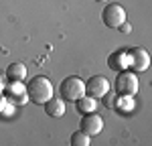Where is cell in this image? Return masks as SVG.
<instances>
[{
    "label": "cell",
    "mask_w": 152,
    "mask_h": 146,
    "mask_svg": "<svg viewBox=\"0 0 152 146\" xmlns=\"http://www.w3.org/2000/svg\"><path fill=\"white\" fill-rule=\"evenodd\" d=\"M26 93H28V99H33L35 104H45L49 97L53 96V83L45 75H37L28 81Z\"/></svg>",
    "instance_id": "cell-1"
},
{
    "label": "cell",
    "mask_w": 152,
    "mask_h": 146,
    "mask_svg": "<svg viewBox=\"0 0 152 146\" xmlns=\"http://www.w3.org/2000/svg\"><path fill=\"white\" fill-rule=\"evenodd\" d=\"M59 91H61V97L65 101H75L81 96H85V81L71 75V77H65L61 85H59Z\"/></svg>",
    "instance_id": "cell-2"
},
{
    "label": "cell",
    "mask_w": 152,
    "mask_h": 146,
    "mask_svg": "<svg viewBox=\"0 0 152 146\" xmlns=\"http://www.w3.org/2000/svg\"><path fill=\"white\" fill-rule=\"evenodd\" d=\"M114 85H116L118 96H134V93L138 91V87H140L138 77H136L134 73H130V71H118L116 83Z\"/></svg>",
    "instance_id": "cell-3"
},
{
    "label": "cell",
    "mask_w": 152,
    "mask_h": 146,
    "mask_svg": "<svg viewBox=\"0 0 152 146\" xmlns=\"http://www.w3.org/2000/svg\"><path fill=\"white\" fill-rule=\"evenodd\" d=\"M102 20L107 28H120L122 24L126 23V10L122 4H110L105 6L102 12Z\"/></svg>",
    "instance_id": "cell-4"
},
{
    "label": "cell",
    "mask_w": 152,
    "mask_h": 146,
    "mask_svg": "<svg viewBox=\"0 0 152 146\" xmlns=\"http://www.w3.org/2000/svg\"><path fill=\"white\" fill-rule=\"evenodd\" d=\"M2 96L8 101H12L14 106H24L28 101V93H26V87L23 85V81H10L8 85H4Z\"/></svg>",
    "instance_id": "cell-5"
},
{
    "label": "cell",
    "mask_w": 152,
    "mask_h": 146,
    "mask_svg": "<svg viewBox=\"0 0 152 146\" xmlns=\"http://www.w3.org/2000/svg\"><path fill=\"white\" fill-rule=\"evenodd\" d=\"M107 91H110V81L105 79L104 75H94V77H89L87 83H85V93L95 97V99L105 97Z\"/></svg>",
    "instance_id": "cell-6"
},
{
    "label": "cell",
    "mask_w": 152,
    "mask_h": 146,
    "mask_svg": "<svg viewBox=\"0 0 152 146\" xmlns=\"http://www.w3.org/2000/svg\"><path fill=\"white\" fill-rule=\"evenodd\" d=\"M128 55H130V67L136 73H142V71H146V69L150 67V55H148L146 49L134 47V49L128 51Z\"/></svg>",
    "instance_id": "cell-7"
},
{
    "label": "cell",
    "mask_w": 152,
    "mask_h": 146,
    "mask_svg": "<svg viewBox=\"0 0 152 146\" xmlns=\"http://www.w3.org/2000/svg\"><path fill=\"white\" fill-rule=\"evenodd\" d=\"M79 128H81L85 134L95 136V134H99L104 130V120H102L99 114L89 112V114H83V120H81V124H79Z\"/></svg>",
    "instance_id": "cell-8"
},
{
    "label": "cell",
    "mask_w": 152,
    "mask_h": 146,
    "mask_svg": "<svg viewBox=\"0 0 152 146\" xmlns=\"http://www.w3.org/2000/svg\"><path fill=\"white\" fill-rule=\"evenodd\" d=\"M107 65H110V69H114V71H124L126 67H130L128 51H114V53L110 55V59H107Z\"/></svg>",
    "instance_id": "cell-9"
},
{
    "label": "cell",
    "mask_w": 152,
    "mask_h": 146,
    "mask_svg": "<svg viewBox=\"0 0 152 146\" xmlns=\"http://www.w3.org/2000/svg\"><path fill=\"white\" fill-rule=\"evenodd\" d=\"M43 106H45L47 116H51V118H61V116L65 114V99H63V97H53L51 96Z\"/></svg>",
    "instance_id": "cell-10"
},
{
    "label": "cell",
    "mask_w": 152,
    "mask_h": 146,
    "mask_svg": "<svg viewBox=\"0 0 152 146\" xmlns=\"http://www.w3.org/2000/svg\"><path fill=\"white\" fill-rule=\"evenodd\" d=\"M4 75H6L8 81H24L26 79V67H24L23 63H10L6 67Z\"/></svg>",
    "instance_id": "cell-11"
},
{
    "label": "cell",
    "mask_w": 152,
    "mask_h": 146,
    "mask_svg": "<svg viewBox=\"0 0 152 146\" xmlns=\"http://www.w3.org/2000/svg\"><path fill=\"white\" fill-rule=\"evenodd\" d=\"M77 101V110L81 112V114H89V112H95V108H97V99L91 96H81L79 99H75Z\"/></svg>",
    "instance_id": "cell-12"
},
{
    "label": "cell",
    "mask_w": 152,
    "mask_h": 146,
    "mask_svg": "<svg viewBox=\"0 0 152 146\" xmlns=\"http://www.w3.org/2000/svg\"><path fill=\"white\" fill-rule=\"evenodd\" d=\"M71 146H89V134H85L83 130H79V132H73L71 134Z\"/></svg>",
    "instance_id": "cell-13"
},
{
    "label": "cell",
    "mask_w": 152,
    "mask_h": 146,
    "mask_svg": "<svg viewBox=\"0 0 152 146\" xmlns=\"http://www.w3.org/2000/svg\"><path fill=\"white\" fill-rule=\"evenodd\" d=\"M116 108L118 110H124V112H130V110L134 108V99H132V96H118Z\"/></svg>",
    "instance_id": "cell-14"
},
{
    "label": "cell",
    "mask_w": 152,
    "mask_h": 146,
    "mask_svg": "<svg viewBox=\"0 0 152 146\" xmlns=\"http://www.w3.org/2000/svg\"><path fill=\"white\" fill-rule=\"evenodd\" d=\"M12 108H14V104L8 101L4 96H0V116H2V118H4V116H10L12 112H14Z\"/></svg>",
    "instance_id": "cell-15"
},
{
    "label": "cell",
    "mask_w": 152,
    "mask_h": 146,
    "mask_svg": "<svg viewBox=\"0 0 152 146\" xmlns=\"http://www.w3.org/2000/svg\"><path fill=\"white\" fill-rule=\"evenodd\" d=\"M4 85H6V75H4V73H0V96H2V89H4Z\"/></svg>",
    "instance_id": "cell-16"
},
{
    "label": "cell",
    "mask_w": 152,
    "mask_h": 146,
    "mask_svg": "<svg viewBox=\"0 0 152 146\" xmlns=\"http://www.w3.org/2000/svg\"><path fill=\"white\" fill-rule=\"evenodd\" d=\"M122 31H124V33H130V26L124 23V24H122Z\"/></svg>",
    "instance_id": "cell-17"
},
{
    "label": "cell",
    "mask_w": 152,
    "mask_h": 146,
    "mask_svg": "<svg viewBox=\"0 0 152 146\" xmlns=\"http://www.w3.org/2000/svg\"><path fill=\"white\" fill-rule=\"evenodd\" d=\"M95 2H107V0H95Z\"/></svg>",
    "instance_id": "cell-18"
}]
</instances>
